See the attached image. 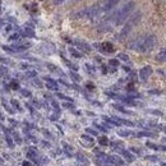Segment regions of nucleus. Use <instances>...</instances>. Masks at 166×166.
<instances>
[{"instance_id":"22","label":"nucleus","mask_w":166,"mask_h":166,"mask_svg":"<svg viewBox=\"0 0 166 166\" xmlns=\"http://www.w3.org/2000/svg\"><path fill=\"white\" fill-rule=\"evenodd\" d=\"M98 143H100L101 146H107L109 144V139L106 137H100V139H98Z\"/></svg>"},{"instance_id":"49","label":"nucleus","mask_w":166,"mask_h":166,"mask_svg":"<svg viewBox=\"0 0 166 166\" xmlns=\"http://www.w3.org/2000/svg\"><path fill=\"white\" fill-rule=\"evenodd\" d=\"M35 84H37V87H42V84H41V82L39 81V79H35Z\"/></svg>"},{"instance_id":"20","label":"nucleus","mask_w":166,"mask_h":166,"mask_svg":"<svg viewBox=\"0 0 166 166\" xmlns=\"http://www.w3.org/2000/svg\"><path fill=\"white\" fill-rule=\"evenodd\" d=\"M114 107L116 109V110H119V111H121V113H124V114H128V115H130V114H133L132 111H129V110H125L123 106H120V105H114Z\"/></svg>"},{"instance_id":"7","label":"nucleus","mask_w":166,"mask_h":166,"mask_svg":"<svg viewBox=\"0 0 166 166\" xmlns=\"http://www.w3.org/2000/svg\"><path fill=\"white\" fill-rule=\"evenodd\" d=\"M10 47L13 49L14 53H21V51H24V50H27V49H29V47H31V44H29V42H23V44H14V45H12Z\"/></svg>"},{"instance_id":"17","label":"nucleus","mask_w":166,"mask_h":166,"mask_svg":"<svg viewBox=\"0 0 166 166\" xmlns=\"http://www.w3.org/2000/svg\"><path fill=\"white\" fill-rule=\"evenodd\" d=\"M69 53L73 55V56H74V58H82L83 56V55H82V53H79L78 50H76V49L74 47H69Z\"/></svg>"},{"instance_id":"16","label":"nucleus","mask_w":166,"mask_h":166,"mask_svg":"<svg viewBox=\"0 0 166 166\" xmlns=\"http://www.w3.org/2000/svg\"><path fill=\"white\" fill-rule=\"evenodd\" d=\"M76 157H77V161L81 164V165H88V160H87V157L83 156L82 153H77Z\"/></svg>"},{"instance_id":"41","label":"nucleus","mask_w":166,"mask_h":166,"mask_svg":"<svg viewBox=\"0 0 166 166\" xmlns=\"http://www.w3.org/2000/svg\"><path fill=\"white\" fill-rule=\"evenodd\" d=\"M146 160H148V161H157L158 157L157 156H146Z\"/></svg>"},{"instance_id":"4","label":"nucleus","mask_w":166,"mask_h":166,"mask_svg":"<svg viewBox=\"0 0 166 166\" xmlns=\"http://www.w3.org/2000/svg\"><path fill=\"white\" fill-rule=\"evenodd\" d=\"M119 2H120V0H103L98 7H100L101 12H109V10H111L113 8H115L116 5L119 4Z\"/></svg>"},{"instance_id":"48","label":"nucleus","mask_w":166,"mask_h":166,"mask_svg":"<svg viewBox=\"0 0 166 166\" xmlns=\"http://www.w3.org/2000/svg\"><path fill=\"white\" fill-rule=\"evenodd\" d=\"M148 113H151V114H156V115H161V113H160V111H156V110H150Z\"/></svg>"},{"instance_id":"15","label":"nucleus","mask_w":166,"mask_h":166,"mask_svg":"<svg viewBox=\"0 0 166 166\" xmlns=\"http://www.w3.org/2000/svg\"><path fill=\"white\" fill-rule=\"evenodd\" d=\"M100 49H102V50L105 51V53H113V51H114V46L110 44V42H103Z\"/></svg>"},{"instance_id":"18","label":"nucleus","mask_w":166,"mask_h":166,"mask_svg":"<svg viewBox=\"0 0 166 166\" xmlns=\"http://www.w3.org/2000/svg\"><path fill=\"white\" fill-rule=\"evenodd\" d=\"M137 137H156V134L155 133H152V132H139L136 134Z\"/></svg>"},{"instance_id":"50","label":"nucleus","mask_w":166,"mask_h":166,"mask_svg":"<svg viewBox=\"0 0 166 166\" xmlns=\"http://www.w3.org/2000/svg\"><path fill=\"white\" fill-rule=\"evenodd\" d=\"M63 146H64V147H65V148H66V150H68V151H72V150H73V148H72V147H70V146H68V144H66V143H63Z\"/></svg>"},{"instance_id":"8","label":"nucleus","mask_w":166,"mask_h":166,"mask_svg":"<svg viewBox=\"0 0 166 166\" xmlns=\"http://www.w3.org/2000/svg\"><path fill=\"white\" fill-rule=\"evenodd\" d=\"M45 81H46V87L49 88V90H53V91H58V83H56V81H54L53 78H50V77H45L44 78Z\"/></svg>"},{"instance_id":"59","label":"nucleus","mask_w":166,"mask_h":166,"mask_svg":"<svg viewBox=\"0 0 166 166\" xmlns=\"http://www.w3.org/2000/svg\"><path fill=\"white\" fill-rule=\"evenodd\" d=\"M161 166H166V164H165V162H162V164H161Z\"/></svg>"},{"instance_id":"13","label":"nucleus","mask_w":166,"mask_h":166,"mask_svg":"<svg viewBox=\"0 0 166 166\" xmlns=\"http://www.w3.org/2000/svg\"><path fill=\"white\" fill-rule=\"evenodd\" d=\"M23 36H26V37H29V39H32V37H35V31H33V28L32 27H26L23 29Z\"/></svg>"},{"instance_id":"60","label":"nucleus","mask_w":166,"mask_h":166,"mask_svg":"<svg viewBox=\"0 0 166 166\" xmlns=\"http://www.w3.org/2000/svg\"><path fill=\"white\" fill-rule=\"evenodd\" d=\"M3 162V160H2V157H0V164H2Z\"/></svg>"},{"instance_id":"52","label":"nucleus","mask_w":166,"mask_h":166,"mask_svg":"<svg viewBox=\"0 0 166 166\" xmlns=\"http://www.w3.org/2000/svg\"><path fill=\"white\" fill-rule=\"evenodd\" d=\"M23 166H32V164H31L29 161H24V162H23Z\"/></svg>"},{"instance_id":"58","label":"nucleus","mask_w":166,"mask_h":166,"mask_svg":"<svg viewBox=\"0 0 166 166\" xmlns=\"http://www.w3.org/2000/svg\"><path fill=\"white\" fill-rule=\"evenodd\" d=\"M3 24H4V22H3L2 19H0V26H3Z\"/></svg>"},{"instance_id":"61","label":"nucleus","mask_w":166,"mask_h":166,"mask_svg":"<svg viewBox=\"0 0 166 166\" xmlns=\"http://www.w3.org/2000/svg\"><path fill=\"white\" fill-rule=\"evenodd\" d=\"M164 139V142H166V138H162Z\"/></svg>"},{"instance_id":"14","label":"nucleus","mask_w":166,"mask_h":166,"mask_svg":"<svg viewBox=\"0 0 166 166\" xmlns=\"http://www.w3.org/2000/svg\"><path fill=\"white\" fill-rule=\"evenodd\" d=\"M81 139H82V143L86 144V146H92V144H93V139H92V137L87 136V134H83V136L81 137Z\"/></svg>"},{"instance_id":"54","label":"nucleus","mask_w":166,"mask_h":166,"mask_svg":"<svg viewBox=\"0 0 166 166\" xmlns=\"http://www.w3.org/2000/svg\"><path fill=\"white\" fill-rule=\"evenodd\" d=\"M160 151H166V146H160Z\"/></svg>"},{"instance_id":"11","label":"nucleus","mask_w":166,"mask_h":166,"mask_svg":"<svg viewBox=\"0 0 166 166\" xmlns=\"http://www.w3.org/2000/svg\"><path fill=\"white\" fill-rule=\"evenodd\" d=\"M119 152L121 153L123 157H124L128 162H133L134 160H136V157H134V156L132 155V152H129V151H127V150H123V148H121Z\"/></svg>"},{"instance_id":"35","label":"nucleus","mask_w":166,"mask_h":166,"mask_svg":"<svg viewBox=\"0 0 166 166\" xmlns=\"http://www.w3.org/2000/svg\"><path fill=\"white\" fill-rule=\"evenodd\" d=\"M26 76H27L28 78H35L36 76H37V73H36L35 70H32V72H27V73H26Z\"/></svg>"},{"instance_id":"25","label":"nucleus","mask_w":166,"mask_h":166,"mask_svg":"<svg viewBox=\"0 0 166 166\" xmlns=\"http://www.w3.org/2000/svg\"><path fill=\"white\" fill-rule=\"evenodd\" d=\"M10 102H12V105H13V106H14V107H15V109L18 110V111H22V107H21V105H19V102H18L17 100H12Z\"/></svg>"},{"instance_id":"1","label":"nucleus","mask_w":166,"mask_h":166,"mask_svg":"<svg viewBox=\"0 0 166 166\" xmlns=\"http://www.w3.org/2000/svg\"><path fill=\"white\" fill-rule=\"evenodd\" d=\"M157 45V37L153 33L139 36L129 42V49L138 53H150Z\"/></svg>"},{"instance_id":"29","label":"nucleus","mask_w":166,"mask_h":166,"mask_svg":"<svg viewBox=\"0 0 166 166\" xmlns=\"http://www.w3.org/2000/svg\"><path fill=\"white\" fill-rule=\"evenodd\" d=\"M146 144H147V147H150V148H152V150H160V146L152 143V142H147Z\"/></svg>"},{"instance_id":"53","label":"nucleus","mask_w":166,"mask_h":166,"mask_svg":"<svg viewBox=\"0 0 166 166\" xmlns=\"http://www.w3.org/2000/svg\"><path fill=\"white\" fill-rule=\"evenodd\" d=\"M9 121H10V123H12V124H13V125H17V124H18V123H17V121H14L13 119H9Z\"/></svg>"},{"instance_id":"45","label":"nucleus","mask_w":166,"mask_h":166,"mask_svg":"<svg viewBox=\"0 0 166 166\" xmlns=\"http://www.w3.org/2000/svg\"><path fill=\"white\" fill-rule=\"evenodd\" d=\"M4 107L7 109V111H8L9 114H14V110H12V109H10V107H9V106H8V105H7V103H5V102H4Z\"/></svg>"},{"instance_id":"63","label":"nucleus","mask_w":166,"mask_h":166,"mask_svg":"<svg viewBox=\"0 0 166 166\" xmlns=\"http://www.w3.org/2000/svg\"><path fill=\"white\" fill-rule=\"evenodd\" d=\"M76 2H78V0H76Z\"/></svg>"},{"instance_id":"19","label":"nucleus","mask_w":166,"mask_h":166,"mask_svg":"<svg viewBox=\"0 0 166 166\" xmlns=\"http://www.w3.org/2000/svg\"><path fill=\"white\" fill-rule=\"evenodd\" d=\"M132 130H125V129H121V130H118V136L120 137H129L132 136Z\"/></svg>"},{"instance_id":"42","label":"nucleus","mask_w":166,"mask_h":166,"mask_svg":"<svg viewBox=\"0 0 166 166\" xmlns=\"http://www.w3.org/2000/svg\"><path fill=\"white\" fill-rule=\"evenodd\" d=\"M86 87H87L88 90H95V84L91 83V82H87V83H86Z\"/></svg>"},{"instance_id":"57","label":"nucleus","mask_w":166,"mask_h":166,"mask_svg":"<svg viewBox=\"0 0 166 166\" xmlns=\"http://www.w3.org/2000/svg\"><path fill=\"white\" fill-rule=\"evenodd\" d=\"M0 120H4V116H3L2 114H0Z\"/></svg>"},{"instance_id":"3","label":"nucleus","mask_w":166,"mask_h":166,"mask_svg":"<svg viewBox=\"0 0 166 166\" xmlns=\"http://www.w3.org/2000/svg\"><path fill=\"white\" fill-rule=\"evenodd\" d=\"M141 19H142V13H141V12H137V13H134L130 18H129V21L125 23V26L121 28V31L119 32V35L116 36V40H118V41H121V40L127 39L128 35L132 32V29L139 23Z\"/></svg>"},{"instance_id":"30","label":"nucleus","mask_w":166,"mask_h":166,"mask_svg":"<svg viewBox=\"0 0 166 166\" xmlns=\"http://www.w3.org/2000/svg\"><path fill=\"white\" fill-rule=\"evenodd\" d=\"M109 64L111 65V66H115V68H116V66L119 65V60H118V59H110Z\"/></svg>"},{"instance_id":"37","label":"nucleus","mask_w":166,"mask_h":166,"mask_svg":"<svg viewBox=\"0 0 166 166\" xmlns=\"http://www.w3.org/2000/svg\"><path fill=\"white\" fill-rule=\"evenodd\" d=\"M0 63H3V64H10L12 61L7 58H3V56H0Z\"/></svg>"},{"instance_id":"44","label":"nucleus","mask_w":166,"mask_h":166,"mask_svg":"<svg viewBox=\"0 0 166 166\" xmlns=\"http://www.w3.org/2000/svg\"><path fill=\"white\" fill-rule=\"evenodd\" d=\"M95 127H96L97 129H100V130H102V132H107V129H106V128H103L102 125H98L97 123H95Z\"/></svg>"},{"instance_id":"31","label":"nucleus","mask_w":166,"mask_h":166,"mask_svg":"<svg viewBox=\"0 0 166 166\" xmlns=\"http://www.w3.org/2000/svg\"><path fill=\"white\" fill-rule=\"evenodd\" d=\"M10 88L12 90H19V84H18V82H15V81H12L10 82Z\"/></svg>"},{"instance_id":"24","label":"nucleus","mask_w":166,"mask_h":166,"mask_svg":"<svg viewBox=\"0 0 166 166\" xmlns=\"http://www.w3.org/2000/svg\"><path fill=\"white\" fill-rule=\"evenodd\" d=\"M86 70H87L88 73H91L92 76H93V74H95V72H96L95 68H93V66H92L91 64H86Z\"/></svg>"},{"instance_id":"47","label":"nucleus","mask_w":166,"mask_h":166,"mask_svg":"<svg viewBox=\"0 0 166 166\" xmlns=\"http://www.w3.org/2000/svg\"><path fill=\"white\" fill-rule=\"evenodd\" d=\"M64 107H68V109H73V106H74V105H73V102H70V103H64V105H63Z\"/></svg>"},{"instance_id":"43","label":"nucleus","mask_w":166,"mask_h":166,"mask_svg":"<svg viewBox=\"0 0 166 166\" xmlns=\"http://www.w3.org/2000/svg\"><path fill=\"white\" fill-rule=\"evenodd\" d=\"M51 105H53V107H54L55 110H58V111H59V103H58L56 101L53 100V101H51Z\"/></svg>"},{"instance_id":"39","label":"nucleus","mask_w":166,"mask_h":166,"mask_svg":"<svg viewBox=\"0 0 166 166\" xmlns=\"http://www.w3.org/2000/svg\"><path fill=\"white\" fill-rule=\"evenodd\" d=\"M5 139H7V143L9 144V147H13V141H12V138L8 136V134L5 136Z\"/></svg>"},{"instance_id":"2","label":"nucleus","mask_w":166,"mask_h":166,"mask_svg":"<svg viewBox=\"0 0 166 166\" xmlns=\"http://www.w3.org/2000/svg\"><path fill=\"white\" fill-rule=\"evenodd\" d=\"M134 8H136V2H133V0H130V2H128L127 4L123 5L114 15V24L115 26H120V24L124 23L128 18L130 17V14L133 13Z\"/></svg>"},{"instance_id":"12","label":"nucleus","mask_w":166,"mask_h":166,"mask_svg":"<svg viewBox=\"0 0 166 166\" xmlns=\"http://www.w3.org/2000/svg\"><path fill=\"white\" fill-rule=\"evenodd\" d=\"M156 60L160 63H165L166 61V49H162L157 55H156Z\"/></svg>"},{"instance_id":"40","label":"nucleus","mask_w":166,"mask_h":166,"mask_svg":"<svg viewBox=\"0 0 166 166\" xmlns=\"http://www.w3.org/2000/svg\"><path fill=\"white\" fill-rule=\"evenodd\" d=\"M14 139L17 141V143H18V144H21V143H22V139H21V137H19V134H18V133H14Z\"/></svg>"},{"instance_id":"21","label":"nucleus","mask_w":166,"mask_h":166,"mask_svg":"<svg viewBox=\"0 0 166 166\" xmlns=\"http://www.w3.org/2000/svg\"><path fill=\"white\" fill-rule=\"evenodd\" d=\"M47 68H49V69H50L51 72H55V73H59V74H61V76H63V72H61L60 69H58V68H56V66H55V65H53V64H47Z\"/></svg>"},{"instance_id":"46","label":"nucleus","mask_w":166,"mask_h":166,"mask_svg":"<svg viewBox=\"0 0 166 166\" xmlns=\"http://www.w3.org/2000/svg\"><path fill=\"white\" fill-rule=\"evenodd\" d=\"M19 66H21V69H28V68H29V65H28L27 63H22Z\"/></svg>"},{"instance_id":"27","label":"nucleus","mask_w":166,"mask_h":166,"mask_svg":"<svg viewBox=\"0 0 166 166\" xmlns=\"http://www.w3.org/2000/svg\"><path fill=\"white\" fill-rule=\"evenodd\" d=\"M70 77L73 78V81H76V82H79V81H81V77H79L77 73H74V72H70Z\"/></svg>"},{"instance_id":"51","label":"nucleus","mask_w":166,"mask_h":166,"mask_svg":"<svg viewBox=\"0 0 166 166\" xmlns=\"http://www.w3.org/2000/svg\"><path fill=\"white\" fill-rule=\"evenodd\" d=\"M64 2H65V0H55V4L59 5V4H63Z\"/></svg>"},{"instance_id":"23","label":"nucleus","mask_w":166,"mask_h":166,"mask_svg":"<svg viewBox=\"0 0 166 166\" xmlns=\"http://www.w3.org/2000/svg\"><path fill=\"white\" fill-rule=\"evenodd\" d=\"M59 98H61V100H65V101H69V102H73V98H70V97H68V96H65V95H63V93H58L56 95Z\"/></svg>"},{"instance_id":"28","label":"nucleus","mask_w":166,"mask_h":166,"mask_svg":"<svg viewBox=\"0 0 166 166\" xmlns=\"http://www.w3.org/2000/svg\"><path fill=\"white\" fill-rule=\"evenodd\" d=\"M19 37H21L19 33H13L12 36H9V40L10 41H18V40H19Z\"/></svg>"},{"instance_id":"34","label":"nucleus","mask_w":166,"mask_h":166,"mask_svg":"<svg viewBox=\"0 0 166 166\" xmlns=\"http://www.w3.org/2000/svg\"><path fill=\"white\" fill-rule=\"evenodd\" d=\"M86 133L91 134V136H97V132H96V130H93V129H92V128H87V129H86Z\"/></svg>"},{"instance_id":"56","label":"nucleus","mask_w":166,"mask_h":166,"mask_svg":"<svg viewBox=\"0 0 166 166\" xmlns=\"http://www.w3.org/2000/svg\"><path fill=\"white\" fill-rule=\"evenodd\" d=\"M150 93H156V95H158L160 91H150Z\"/></svg>"},{"instance_id":"33","label":"nucleus","mask_w":166,"mask_h":166,"mask_svg":"<svg viewBox=\"0 0 166 166\" xmlns=\"http://www.w3.org/2000/svg\"><path fill=\"white\" fill-rule=\"evenodd\" d=\"M21 93H22L24 97H31V96H32V93H31V92H29L28 90H22V91H21Z\"/></svg>"},{"instance_id":"5","label":"nucleus","mask_w":166,"mask_h":166,"mask_svg":"<svg viewBox=\"0 0 166 166\" xmlns=\"http://www.w3.org/2000/svg\"><path fill=\"white\" fill-rule=\"evenodd\" d=\"M151 76H152V68L150 65H146L139 70V78L142 82H146Z\"/></svg>"},{"instance_id":"62","label":"nucleus","mask_w":166,"mask_h":166,"mask_svg":"<svg viewBox=\"0 0 166 166\" xmlns=\"http://www.w3.org/2000/svg\"><path fill=\"white\" fill-rule=\"evenodd\" d=\"M0 13H2V9H0Z\"/></svg>"},{"instance_id":"6","label":"nucleus","mask_w":166,"mask_h":166,"mask_svg":"<svg viewBox=\"0 0 166 166\" xmlns=\"http://www.w3.org/2000/svg\"><path fill=\"white\" fill-rule=\"evenodd\" d=\"M40 51L46 54V55H50V54H54L56 51V49H55V46L53 44H42L40 47Z\"/></svg>"},{"instance_id":"32","label":"nucleus","mask_w":166,"mask_h":166,"mask_svg":"<svg viewBox=\"0 0 166 166\" xmlns=\"http://www.w3.org/2000/svg\"><path fill=\"white\" fill-rule=\"evenodd\" d=\"M118 58H119L120 60H124V61H128V60H129V56H128L127 54H119Z\"/></svg>"},{"instance_id":"26","label":"nucleus","mask_w":166,"mask_h":166,"mask_svg":"<svg viewBox=\"0 0 166 166\" xmlns=\"http://www.w3.org/2000/svg\"><path fill=\"white\" fill-rule=\"evenodd\" d=\"M64 61H65V64H66V65H68V66H69V68H70V69H73V70H78V66H77V65H74V64H72V63H70V61H68V60H66V59H64Z\"/></svg>"},{"instance_id":"64","label":"nucleus","mask_w":166,"mask_h":166,"mask_svg":"<svg viewBox=\"0 0 166 166\" xmlns=\"http://www.w3.org/2000/svg\"><path fill=\"white\" fill-rule=\"evenodd\" d=\"M0 3H2V2H0Z\"/></svg>"},{"instance_id":"10","label":"nucleus","mask_w":166,"mask_h":166,"mask_svg":"<svg viewBox=\"0 0 166 166\" xmlns=\"http://www.w3.org/2000/svg\"><path fill=\"white\" fill-rule=\"evenodd\" d=\"M74 44H76L79 49H81V50H83V51H86V53L91 51V46H90L88 44H86V42L81 41V40H76V41H74Z\"/></svg>"},{"instance_id":"36","label":"nucleus","mask_w":166,"mask_h":166,"mask_svg":"<svg viewBox=\"0 0 166 166\" xmlns=\"http://www.w3.org/2000/svg\"><path fill=\"white\" fill-rule=\"evenodd\" d=\"M5 73H8V69H7V68H4V66H0V78L4 77Z\"/></svg>"},{"instance_id":"9","label":"nucleus","mask_w":166,"mask_h":166,"mask_svg":"<svg viewBox=\"0 0 166 166\" xmlns=\"http://www.w3.org/2000/svg\"><path fill=\"white\" fill-rule=\"evenodd\" d=\"M109 164H113L115 166H121V165H124V161L119 156L111 155V156H109Z\"/></svg>"},{"instance_id":"55","label":"nucleus","mask_w":166,"mask_h":166,"mask_svg":"<svg viewBox=\"0 0 166 166\" xmlns=\"http://www.w3.org/2000/svg\"><path fill=\"white\" fill-rule=\"evenodd\" d=\"M10 29H12V26H10V24H8V26L5 27V31H10Z\"/></svg>"},{"instance_id":"38","label":"nucleus","mask_w":166,"mask_h":166,"mask_svg":"<svg viewBox=\"0 0 166 166\" xmlns=\"http://www.w3.org/2000/svg\"><path fill=\"white\" fill-rule=\"evenodd\" d=\"M3 49H4V51H7V53H9V54H14L13 49H12L10 46H3Z\"/></svg>"}]
</instances>
